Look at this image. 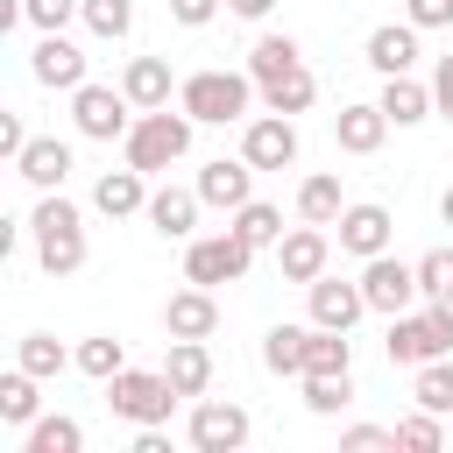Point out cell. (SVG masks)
Listing matches in <instances>:
<instances>
[{
	"label": "cell",
	"instance_id": "obj_24",
	"mask_svg": "<svg viewBox=\"0 0 453 453\" xmlns=\"http://www.w3.org/2000/svg\"><path fill=\"white\" fill-rule=\"evenodd\" d=\"M120 92L134 99V113H149V106H170V64L163 57H127V71H120Z\"/></svg>",
	"mask_w": 453,
	"mask_h": 453
},
{
	"label": "cell",
	"instance_id": "obj_4",
	"mask_svg": "<svg viewBox=\"0 0 453 453\" xmlns=\"http://www.w3.org/2000/svg\"><path fill=\"white\" fill-rule=\"evenodd\" d=\"M389 361L396 368H425V361H439V354H453V304H439V297H425V304H411V311H396L389 319Z\"/></svg>",
	"mask_w": 453,
	"mask_h": 453
},
{
	"label": "cell",
	"instance_id": "obj_30",
	"mask_svg": "<svg viewBox=\"0 0 453 453\" xmlns=\"http://www.w3.org/2000/svg\"><path fill=\"white\" fill-rule=\"evenodd\" d=\"M304 333L311 326H269L262 333V368L269 375H304Z\"/></svg>",
	"mask_w": 453,
	"mask_h": 453
},
{
	"label": "cell",
	"instance_id": "obj_10",
	"mask_svg": "<svg viewBox=\"0 0 453 453\" xmlns=\"http://www.w3.org/2000/svg\"><path fill=\"white\" fill-rule=\"evenodd\" d=\"M248 411L241 403H226V396H205V403H191V446L198 453H241L248 446Z\"/></svg>",
	"mask_w": 453,
	"mask_h": 453
},
{
	"label": "cell",
	"instance_id": "obj_2",
	"mask_svg": "<svg viewBox=\"0 0 453 453\" xmlns=\"http://www.w3.org/2000/svg\"><path fill=\"white\" fill-rule=\"evenodd\" d=\"M255 78L248 71H191L184 85H177V106L198 120V127H226V120H248V106H255Z\"/></svg>",
	"mask_w": 453,
	"mask_h": 453
},
{
	"label": "cell",
	"instance_id": "obj_16",
	"mask_svg": "<svg viewBox=\"0 0 453 453\" xmlns=\"http://www.w3.org/2000/svg\"><path fill=\"white\" fill-rule=\"evenodd\" d=\"M333 226H340V248H347V255H361V262H368V255H382V248H389V234H396L389 205H368V198H361V205H347Z\"/></svg>",
	"mask_w": 453,
	"mask_h": 453
},
{
	"label": "cell",
	"instance_id": "obj_47",
	"mask_svg": "<svg viewBox=\"0 0 453 453\" xmlns=\"http://www.w3.org/2000/svg\"><path fill=\"white\" fill-rule=\"evenodd\" d=\"M269 7L276 0H226V14H241V21H269Z\"/></svg>",
	"mask_w": 453,
	"mask_h": 453
},
{
	"label": "cell",
	"instance_id": "obj_7",
	"mask_svg": "<svg viewBox=\"0 0 453 453\" xmlns=\"http://www.w3.org/2000/svg\"><path fill=\"white\" fill-rule=\"evenodd\" d=\"M127 113H134V99H127L120 85H92V78H85V85L71 92V120H78L85 142H127V127H134Z\"/></svg>",
	"mask_w": 453,
	"mask_h": 453
},
{
	"label": "cell",
	"instance_id": "obj_45",
	"mask_svg": "<svg viewBox=\"0 0 453 453\" xmlns=\"http://www.w3.org/2000/svg\"><path fill=\"white\" fill-rule=\"evenodd\" d=\"M21 149H28V127H21V113H0V156L14 163Z\"/></svg>",
	"mask_w": 453,
	"mask_h": 453
},
{
	"label": "cell",
	"instance_id": "obj_40",
	"mask_svg": "<svg viewBox=\"0 0 453 453\" xmlns=\"http://www.w3.org/2000/svg\"><path fill=\"white\" fill-rule=\"evenodd\" d=\"M78 7H85V0H21V21L50 35V28H64V21H78Z\"/></svg>",
	"mask_w": 453,
	"mask_h": 453
},
{
	"label": "cell",
	"instance_id": "obj_48",
	"mask_svg": "<svg viewBox=\"0 0 453 453\" xmlns=\"http://www.w3.org/2000/svg\"><path fill=\"white\" fill-rule=\"evenodd\" d=\"M439 219H446V226H453V184H446V191H439Z\"/></svg>",
	"mask_w": 453,
	"mask_h": 453
},
{
	"label": "cell",
	"instance_id": "obj_13",
	"mask_svg": "<svg viewBox=\"0 0 453 453\" xmlns=\"http://www.w3.org/2000/svg\"><path fill=\"white\" fill-rule=\"evenodd\" d=\"M28 71H35V85H50V92H78V85H85V50H78L64 28H50V35L35 42Z\"/></svg>",
	"mask_w": 453,
	"mask_h": 453
},
{
	"label": "cell",
	"instance_id": "obj_9",
	"mask_svg": "<svg viewBox=\"0 0 453 453\" xmlns=\"http://www.w3.org/2000/svg\"><path fill=\"white\" fill-rule=\"evenodd\" d=\"M241 156L255 163V170H290L297 163V120L290 113H248L241 120Z\"/></svg>",
	"mask_w": 453,
	"mask_h": 453
},
{
	"label": "cell",
	"instance_id": "obj_11",
	"mask_svg": "<svg viewBox=\"0 0 453 453\" xmlns=\"http://www.w3.org/2000/svg\"><path fill=\"white\" fill-rule=\"evenodd\" d=\"M326 262H333V234L326 226H290L283 241H276V269H283V283H319L326 276Z\"/></svg>",
	"mask_w": 453,
	"mask_h": 453
},
{
	"label": "cell",
	"instance_id": "obj_42",
	"mask_svg": "<svg viewBox=\"0 0 453 453\" xmlns=\"http://www.w3.org/2000/svg\"><path fill=\"white\" fill-rule=\"evenodd\" d=\"M403 21H418V28H453V0H403Z\"/></svg>",
	"mask_w": 453,
	"mask_h": 453
},
{
	"label": "cell",
	"instance_id": "obj_1",
	"mask_svg": "<svg viewBox=\"0 0 453 453\" xmlns=\"http://www.w3.org/2000/svg\"><path fill=\"white\" fill-rule=\"evenodd\" d=\"M28 234H35V262H42L50 276H78V269H85V212H78L64 191H42V198H35Z\"/></svg>",
	"mask_w": 453,
	"mask_h": 453
},
{
	"label": "cell",
	"instance_id": "obj_6",
	"mask_svg": "<svg viewBox=\"0 0 453 453\" xmlns=\"http://www.w3.org/2000/svg\"><path fill=\"white\" fill-rule=\"evenodd\" d=\"M106 403H113V418H127V425H170V411H177L184 396L170 389L163 368H120V375L106 382Z\"/></svg>",
	"mask_w": 453,
	"mask_h": 453
},
{
	"label": "cell",
	"instance_id": "obj_3",
	"mask_svg": "<svg viewBox=\"0 0 453 453\" xmlns=\"http://www.w3.org/2000/svg\"><path fill=\"white\" fill-rule=\"evenodd\" d=\"M191 127H198V120H191L184 106H177V113H170V106H149V113H142V120L127 127V142H120V156H127L134 170H149V177H163L170 163H184V156H191Z\"/></svg>",
	"mask_w": 453,
	"mask_h": 453
},
{
	"label": "cell",
	"instance_id": "obj_26",
	"mask_svg": "<svg viewBox=\"0 0 453 453\" xmlns=\"http://www.w3.org/2000/svg\"><path fill=\"white\" fill-rule=\"evenodd\" d=\"M340 212H347V198H340V177H333V170H319V177H304V184H297V219L333 226Z\"/></svg>",
	"mask_w": 453,
	"mask_h": 453
},
{
	"label": "cell",
	"instance_id": "obj_41",
	"mask_svg": "<svg viewBox=\"0 0 453 453\" xmlns=\"http://www.w3.org/2000/svg\"><path fill=\"white\" fill-rule=\"evenodd\" d=\"M340 446L347 453H382V446H396V425H347Z\"/></svg>",
	"mask_w": 453,
	"mask_h": 453
},
{
	"label": "cell",
	"instance_id": "obj_36",
	"mask_svg": "<svg viewBox=\"0 0 453 453\" xmlns=\"http://www.w3.org/2000/svg\"><path fill=\"white\" fill-rule=\"evenodd\" d=\"M354 403V368L347 375H304V411L311 418H333V411H347Z\"/></svg>",
	"mask_w": 453,
	"mask_h": 453
},
{
	"label": "cell",
	"instance_id": "obj_31",
	"mask_svg": "<svg viewBox=\"0 0 453 453\" xmlns=\"http://www.w3.org/2000/svg\"><path fill=\"white\" fill-rule=\"evenodd\" d=\"M411 403H425V411H453V354H439V361H425V368H411Z\"/></svg>",
	"mask_w": 453,
	"mask_h": 453
},
{
	"label": "cell",
	"instance_id": "obj_17",
	"mask_svg": "<svg viewBox=\"0 0 453 453\" xmlns=\"http://www.w3.org/2000/svg\"><path fill=\"white\" fill-rule=\"evenodd\" d=\"M212 326H219V297L205 283H191V290H177L163 304V333L170 340H212Z\"/></svg>",
	"mask_w": 453,
	"mask_h": 453
},
{
	"label": "cell",
	"instance_id": "obj_46",
	"mask_svg": "<svg viewBox=\"0 0 453 453\" xmlns=\"http://www.w3.org/2000/svg\"><path fill=\"white\" fill-rule=\"evenodd\" d=\"M134 453H170V439H163V425H134Z\"/></svg>",
	"mask_w": 453,
	"mask_h": 453
},
{
	"label": "cell",
	"instance_id": "obj_25",
	"mask_svg": "<svg viewBox=\"0 0 453 453\" xmlns=\"http://www.w3.org/2000/svg\"><path fill=\"white\" fill-rule=\"evenodd\" d=\"M354 368V347H347V333H333V326H311L304 333V375H347ZM297 375V382H304Z\"/></svg>",
	"mask_w": 453,
	"mask_h": 453
},
{
	"label": "cell",
	"instance_id": "obj_37",
	"mask_svg": "<svg viewBox=\"0 0 453 453\" xmlns=\"http://www.w3.org/2000/svg\"><path fill=\"white\" fill-rule=\"evenodd\" d=\"M78 21H85L99 42H120V35L134 28V0H85V7H78Z\"/></svg>",
	"mask_w": 453,
	"mask_h": 453
},
{
	"label": "cell",
	"instance_id": "obj_43",
	"mask_svg": "<svg viewBox=\"0 0 453 453\" xmlns=\"http://www.w3.org/2000/svg\"><path fill=\"white\" fill-rule=\"evenodd\" d=\"M219 7H226V0H170V14H177L184 28H205V21L219 14Z\"/></svg>",
	"mask_w": 453,
	"mask_h": 453
},
{
	"label": "cell",
	"instance_id": "obj_33",
	"mask_svg": "<svg viewBox=\"0 0 453 453\" xmlns=\"http://www.w3.org/2000/svg\"><path fill=\"white\" fill-rule=\"evenodd\" d=\"M71 354H78V375H92V382H113V375L127 368V347H120L113 333H92V340H78Z\"/></svg>",
	"mask_w": 453,
	"mask_h": 453
},
{
	"label": "cell",
	"instance_id": "obj_20",
	"mask_svg": "<svg viewBox=\"0 0 453 453\" xmlns=\"http://www.w3.org/2000/svg\"><path fill=\"white\" fill-rule=\"evenodd\" d=\"M14 170H21V184H35V191H64V177H71V142L28 134V149L14 156Z\"/></svg>",
	"mask_w": 453,
	"mask_h": 453
},
{
	"label": "cell",
	"instance_id": "obj_15",
	"mask_svg": "<svg viewBox=\"0 0 453 453\" xmlns=\"http://www.w3.org/2000/svg\"><path fill=\"white\" fill-rule=\"evenodd\" d=\"M198 205H205V198H198V184H191V191H184V184H156L142 219H149L163 241H191V234H198Z\"/></svg>",
	"mask_w": 453,
	"mask_h": 453
},
{
	"label": "cell",
	"instance_id": "obj_44",
	"mask_svg": "<svg viewBox=\"0 0 453 453\" xmlns=\"http://www.w3.org/2000/svg\"><path fill=\"white\" fill-rule=\"evenodd\" d=\"M432 99H439V120H453V57L432 64Z\"/></svg>",
	"mask_w": 453,
	"mask_h": 453
},
{
	"label": "cell",
	"instance_id": "obj_14",
	"mask_svg": "<svg viewBox=\"0 0 453 453\" xmlns=\"http://www.w3.org/2000/svg\"><path fill=\"white\" fill-rule=\"evenodd\" d=\"M198 198H205L212 212H241V205L255 198V163H248V156H234V163L212 156V163L198 170Z\"/></svg>",
	"mask_w": 453,
	"mask_h": 453
},
{
	"label": "cell",
	"instance_id": "obj_38",
	"mask_svg": "<svg viewBox=\"0 0 453 453\" xmlns=\"http://www.w3.org/2000/svg\"><path fill=\"white\" fill-rule=\"evenodd\" d=\"M396 446H411V453H439L446 446V425H439V411H411V418H396Z\"/></svg>",
	"mask_w": 453,
	"mask_h": 453
},
{
	"label": "cell",
	"instance_id": "obj_22",
	"mask_svg": "<svg viewBox=\"0 0 453 453\" xmlns=\"http://www.w3.org/2000/svg\"><path fill=\"white\" fill-rule=\"evenodd\" d=\"M375 106L389 113V127H418V120H432V113H439L432 85H425V78H411V71L382 78V99H375Z\"/></svg>",
	"mask_w": 453,
	"mask_h": 453
},
{
	"label": "cell",
	"instance_id": "obj_21",
	"mask_svg": "<svg viewBox=\"0 0 453 453\" xmlns=\"http://www.w3.org/2000/svg\"><path fill=\"white\" fill-rule=\"evenodd\" d=\"M92 212H106V219H134V212H149V170H106L99 184H92Z\"/></svg>",
	"mask_w": 453,
	"mask_h": 453
},
{
	"label": "cell",
	"instance_id": "obj_39",
	"mask_svg": "<svg viewBox=\"0 0 453 453\" xmlns=\"http://www.w3.org/2000/svg\"><path fill=\"white\" fill-rule=\"evenodd\" d=\"M418 290L439 297V304H453V248H425L418 255Z\"/></svg>",
	"mask_w": 453,
	"mask_h": 453
},
{
	"label": "cell",
	"instance_id": "obj_27",
	"mask_svg": "<svg viewBox=\"0 0 453 453\" xmlns=\"http://www.w3.org/2000/svg\"><path fill=\"white\" fill-rule=\"evenodd\" d=\"M14 361H21L28 375H42V382H50V375H64V368H78V354H64V340H57V333H21V340H14Z\"/></svg>",
	"mask_w": 453,
	"mask_h": 453
},
{
	"label": "cell",
	"instance_id": "obj_35",
	"mask_svg": "<svg viewBox=\"0 0 453 453\" xmlns=\"http://www.w3.org/2000/svg\"><path fill=\"white\" fill-rule=\"evenodd\" d=\"M21 453H85V425L78 418H35Z\"/></svg>",
	"mask_w": 453,
	"mask_h": 453
},
{
	"label": "cell",
	"instance_id": "obj_5",
	"mask_svg": "<svg viewBox=\"0 0 453 453\" xmlns=\"http://www.w3.org/2000/svg\"><path fill=\"white\" fill-rule=\"evenodd\" d=\"M248 269H255V241H241L234 226H219V234H191V241H184V283L219 290V283H241Z\"/></svg>",
	"mask_w": 453,
	"mask_h": 453
},
{
	"label": "cell",
	"instance_id": "obj_29",
	"mask_svg": "<svg viewBox=\"0 0 453 453\" xmlns=\"http://www.w3.org/2000/svg\"><path fill=\"white\" fill-rule=\"evenodd\" d=\"M311 99H319V78H311L304 64H290L283 78H269V85H262V106H269V113H304Z\"/></svg>",
	"mask_w": 453,
	"mask_h": 453
},
{
	"label": "cell",
	"instance_id": "obj_19",
	"mask_svg": "<svg viewBox=\"0 0 453 453\" xmlns=\"http://www.w3.org/2000/svg\"><path fill=\"white\" fill-rule=\"evenodd\" d=\"M333 142H340L347 156H375V149L389 142V113H382L375 99H361V106H340V113H333Z\"/></svg>",
	"mask_w": 453,
	"mask_h": 453
},
{
	"label": "cell",
	"instance_id": "obj_28",
	"mask_svg": "<svg viewBox=\"0 0 453 453\" xmlns=\"http://www.w3.org/2000/svg\"><path fill=\"white\" fill-rule=\"evenodd\" d=\"M290 64H304V50H297V35H255V50H248V78H255V85H269V78H283Z\"/></svg>",
	"mask_w": 453,
	"mask_h": 453
},
{
	"label": "cell",
	"instance_id": "obj_12",
	"mask_svg": "<svg viewBox=\"0 0 453 453\" xmlns=\"http://www.w3.org/2000/svg\"><path fill=\"white\" fill-rule=\"evenodd\" d=\"M304 304H311V326L354 333V319L368 311V290H361V276H354V283H340V276H319V283H304Z\"/></svg>",
	"mask_w": 453,
	"mask_h": 453
},
{
	"label": "cell",
	"instance_id": "obj_23",
	"mask_svg": "<svg viewBox=\"0 0 453 453\" xmlns=\"http://www.w3.org/2000/svg\"><path fill=\"white\" fill-rule=\"evenodd\" d=\"M163 375H170L177 396H205V389H212V347H205V340H170Z\"/></svg>",
	"mask_w": 453,
	"mask_h": 453
},
{
	"label": "cell",
	"instance_id": "obj_18",
	"mask_svg": "<svg viewBox=\"0 0 453 453\" xmlns=\"http://www.w3.org/2000/svg\"><path fill=\"white\" fill-rule=\"evenodd\" d=\"M418 21H382V28H368V71H382V78H396V71H418Z\"/></svg>",
	"mask_w": 453,
	"mask_h": 453
},
{
	"label": "cell",
	"instance_id": "obj_32",
	"mask_svg": "<svg viewBox=\"0 0 453 453\" xmlns=\"http://www.w3.org/2000/svg\"><path fill=\"white\" fill-rule=\"evenodd\" d=\"M226 226H234L241 241H255V248H276V241H283V212H276L269 198H248L241 212H226Z\"/></svg>",
	"mask_w": 453,
	"mask_h": 453
},
{
	"label": "cell",
	"instance_id": "obj_8",
	"mask_svg": "<svg viewBox=\"0 0 453 453\" xmlns=\"http://www.w3.org/2000/svg\"><path fill=\"white\" fill-rule=\"evenodd\" d=\"M361 290H368V311H382V319H396V311L425 304V290H418V262H396L389 248L361 262Z\"/></svg>",
	"mask_w": 453,
	"mask_h": 453
},
{
	"label": "cell",
	"instance_id": "obj_34",
	"mask_svg": "<svg viewBox=\"0 0 453 453\" xmlns=\"http://www.w3.org/2000/svg\"><path fill=\"white\" fill-rule=\"evenodd\" d=\"M35 382H42V375H28L21 361L0 375V418H7V425H35V403H42V396H35Z\"/></svg>",
	"mask_w": 453,
	"mask_h": 453
}]
</instances>
